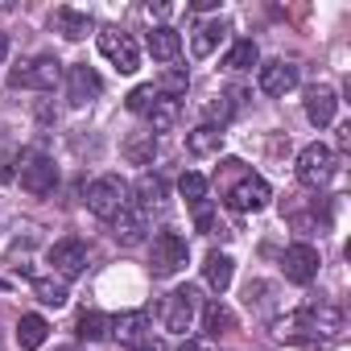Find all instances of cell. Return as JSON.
<instances>
[{"mask_svg":"<svg viewBox=\"0 0 351 351\" xmlns=\"http://www.w3.org/2000/svg\"><path fill=\"white\" fill-rule=\"evenodd\" d=\"M153 153H157V136L153 132H132L124 141V157L132 165H153Z\"/></svg>","mask_w":351,"mask_h":351,"instance_id":"cell-28","label":"cell"},{"mask_svg":"<svg viewBox=\"0 0 351 351\" xmlns=\"http://www.w3.org/2000/svg\"><path fill=\"white\" fill-rule=\"evenodd\" d=\"M128 351H169V347H165L161 339H153V335H149V339H141V343H136V347H128Z\"/></svg>","mask_w":351,"mask_h":351,"instance_id":"cell-34","label":"cell"},{"mask_svg":"<svg viewBox=\"0 0 351 351\" xmlns=\"http://www.w3.org/2000/svg\"><path fill=\"white\" fill-rule=\"evenodd\" d=\"M178 191H182V199L195 207V203H203V199H207V178H203V173H182Z\"/></svg>","mask_w":351,"mask_h":351,"instance_id":"cell-31","label":"cell"},{"mask_svg":"<svg viewBox=\"0 0 351 351\" xmlns=\"http://www.w3.org/2000/svg\"><path fill=\"white\" fill-rule=\"evenodd\" d=\"M298 182L302 186H310V191H322L330 178H335V149L330 145H322V141H314V145H306L302 153H298Z\"/></svg>","mask_w":351,"mask_h":351,"instance_id":"cell-7","label":"cell"},{"mask_svg":"<svg viewBox=\"0 0 351 351\" xmlns=\"http://www.w3.org/2000/svg\"><path fill=\"white\" fill-rule=\"evenodd\" d=\"M54 351H79V347H54Z\"/></svg>","mask_w":351,"mask_h":351,"instance_id":"cell-37","label":"cell"},{"mask_svg":"<svg viewBox=\"0 0 351 351\" xmlns=\"http://www.w3.org/2000/svg\"><path fill=\"white\" fill-rule=\"evenodd\" d=\"M50 25H54V34H62L66 42H83L91 29H95V21H91V13L87 9H71V5H62V9H54V17H50Z\"/></svg>","mask_w":351,"mask_h":351,"instance_id":"cell-14","label":"cell"},{"mask_svg":"<svg viewBox=\"0 0 351 351\" xmlns=\"http://www.w3.org/2000/svg\"><path fill=\"white\" fill-rule=\"evenodd\" d=\"M58 79H62V62L50 58V54L21 58V62L9 71V87H25V91H54Z\"/></svg>","mask_w":351,"mask_h":351,"instance_id":"cell-3","label":"cell"},{"mask_svg":"<svg viewBox=\"0 0 351 351\" xmlns=\"http://www.w3.org/2000/svg\"><path fill=\"white\" fill-rule=\"evenodd\" d=\"M58 186V165L46 157V153H34L21 161V191L29 195H50Z\"/></svg>","mask_w":351,"mask_h":351,"instance_id":"cell-10","label":"cell"},{"mask_svg":"<svg viewBox=\"0 0 351 351\" xmlns=\"http://www.w3.org/2000/svg\"><path fill=\"white\" fill-rule=\"evenodd\" d=\"M153 99H157V87H153V83H145V87H132V91H128V112L145 116V112L153 108Z\"/></svg>","mask_w":351,"mask_h":351,"instance_id":"cell-32","label":"cell"},{"mask_svg":"<svg viewBox=\"0 0 351 351\" xmlns=\"http://www.w3.org/2000/svg\"><path fill=\"white\" fill-rule=\"evenodd\" d=\"M34 293H38V302H42V306H54V310L71 302L66 281H58V277H34Z\"/></svg>","mask_w":351,"mask_h":351,"instance_id":"cell-29","label":"cell"},{"mask_svg":"<svg viewBox=\"0 0 351 351\" xmlns=\"http://www.w3.org/2000/svg\"><path fill=\"white\" fill-rule=\"evenodd\" d=\"M75 335L87 339V343H99V339H112V318L99 314V310H83L79 322H75Z\"/></svg>","mask_w":351,"mask_h":351,"instance_id":"cell-27","label":"cell"},{"mask_svg":"<svg viewBox=\"0 0 351 351\" xmlns=\"http://www.w3.org/2000/svg\"><path fill=\"white\" fill-rule=\"evenodd\" d=\"M223 34H228V21H223V17H215V21H203V25L191 34V54H195V58H207V54H215V46L223 42Z\"/></svg>","mask_w":351,"mask_h":351,"instance_id":"cell-21","label":"cell"},{"mask_svg":"<svg viewBox=\"0 0 351 351\" xmlns=\"http://www.w3.org/2000/svg\"><path fill=\"white\" fill-rule=\"evenodd\" d=\"M99 54H104L120 75H136V71H141V50H136L132 34H128V29H120V25L99 29Z\"/></svg>","mask_w":351,"mask_h":351,"instance_id":"cell-8","label":"cell"},{"mask_svg":"<svg viewBox=\"0 0 351 351\" xmlns=\"http://www.w3.org/2000/svg\"><path fill=\"white\" fill-rule=\"evenodd\" d=\"M335 112H339V99H335V91L330 87H310L306 91V116H310V124L314 128H326L330 120H335Z\"/></svg>","mask_w":351,"mask_h":351,"instance_id":"cell-17","label":"cell"},{"mask_svg":"<svg viewBox=\"0 0 351 351\" xmlns=\"http://www.w3.org/2000/svg\"><path fill=\"white\" fill-rule=\"evenodd\" d=\"M99 91H104V79L87 62H75L66 71V99H71V108H87L91 99H99Z\"/></svg>","mask_w":351,"mask_h":351,"instance_id":"cell-12","label":"cell"},{"mask_svg":"<svg viewBox=\"0 0 351 351\" xmlns=\"http://www.w3.org/2000/svg\"><path fill=\"white\" fill-rule=\"evenodd\" d=\"M153 87H157V95L182 99V95H186V87H191V75H186V71H178V66H169V71H165V75H161Z\"/></svg>","mask_w":351,"mask_h":351,"instance_id":"cell-30","label":"cell"},{"mask_svg":"<svg viewBox=\"0 0 351 351\" xmlns=\"http://www.w3.org/2000/svg\"><path fill=\"white\" fill-rule=\"evenodd\" d=\"M273 335L277 339H339L343 335V310L326 306V302L289 310L273 322Z\"/></svg>","mask_w":351,"mask_h":351,"instance_id":"cell-1","label":"cell"},{"mask_svg":"<svg viewBox=\"0 0 351 351\" xmlns=\"http://www.w3.org/2000/svg\"><path fill=\"white\" fill-rule=\"evenodd\" d=\"M252 66H261V50H256V42H252V38L232 42V50L223 54V71L244 75V71H252Z\"/></svg>","mask_w":351,"mask_h":351,"instance_id":"cell-22","label":"cell"},{"mask_svg":"<svg viewBox=\"0 0 351 351\" xmlns=\"http://www.w3.org/2000/svg\"><path fill=\"white\" fill-rule=\"evenodd\" d=\"M5 54H9V34H0V62H5Z\"/></svg>","mask_w":351,"mask_h":351,"instance_id":"cell-36","label":"cell"},{"mask_svg":"<svg viewBox=\"0 0 351 351\" xmlns=\"http://www.w3.org/2000/svg\"><path fill=\"white\" fill-rule=\"evenodd\" d=\"M145 46H149V54L157 62H173V58L182 54V38H178V29H173V25H153L149 38H145Z\"/></svg>","mask_w":351,"mask_h":351,"instance_id":"cell-18","label":"cell"},{"mask_svg":"<svg viewBox=\"0 0 351 351\" xmlns=\"http://www.w3.org/2000/svg\"><path fill=\"white\" fill-rule=\"evenodd\" d=\"M124 207H128V182L120 178V173H99L95 182H87V211L95 219L112 223Z\"/></svg>","mask_w":351,"mask_h":351,"instance_id":"cell-2","label":"cell"},{"mask_svg":"<svg viewBox=\"0 0 351 351\" xmlns=\"http://www.w3.org/2000/svg\"><path fill=\"white\" fill-rule=\"evenodd\" d=\"M195 228H199V232H207V236L215 232V211L207 207V199H203V203H195Z\"/></svg>","mask_w":351,"mask_h":351,"instance_id":"cell-33","label":"cell"},{"mask_svg":"<svg viewBox=\"0 0 351 351\" xmlns=\"http://www.w3.org/2000/svg\"><path fill=\"white\" fill-rule=\"evenodd\" d=\"M232 277H236V261H232L228 252H211V256L203 261V281H207L215 293H228Z\"/></svg>","mask_w":351,"mask_h":351,"instance_id":"cell-20","label":"cell"},{"mask_svg":"<svg viewBox=\"0 0 351 351\" xmlns=\"http://www.w3.org/2000/svg\"><path fill=\"white\" fill-rule=\"evenodd\" d=\"M112 339H120L124 347H136L141 339H149V314L145 310H124L112 318Z\"/></svg>","mask_w":351,"mask_h":351,"instance_id":"cell-16","label":"cell"},{"mask_svg":"<svg viewBox=\"0 0 351 351\" xmlns=\"http://www.w3.org/2000/svg\"><path fill=\"white\" fill-rule=\"evenodd\" d=\"M199 310H203L199 289H195V285H178L173 293H165V302H161V322H165V330H173V335H186V330H195Z\"/></svg>","mask_w":351,"mask_h":351,"instance_id":"cell-6","label":"cell"},{"mask_svg":"<svg viewBox=\"0 0 351 351\" xmlns=\"http://www.w3.org/2000/svg\"><path fill=\"white\" fill-rule=\"evenodd\" d=\"M298 79H302L298 62L273 58V62H265V66H261V91H265V95H289V91L298 87Z\"/></svg>","mask_w":351,"mask_h":351,"instance_id":"cell-13","label":"cell"},{"mask_svg":"<svg viewBox=\"0 0 351 351\" xmlns=\"http://www.w3.org/2000/svg\"><path fill=\"white\" fill-rule=\"evenodd\" d=\"M186 149H191L195 157H215V153L223 149V128H219V124H199V128L186 136Z\"/></svg>","mask_w":351,"mask_h":351,"instance_id":"cell-24","label":"cell"},{"mask_svg":"<svg viewBox=\"0 0 351 351\" xmlns=\"http://www.w3.org/2000/svg\"><path fill=\"white\" fill-rule=\"evenodd\" d=\"M145 232H149V215H145L141 207H132V203L112 219V236H116L120 244H141Z\"/></svg>","mask_w":351,"mask_h":351,"instance_id":"cell-15","label":"cell"},{"mask_svg":"<svg viewBox=\"0 0 351 351\" xmlns=\"http://www.w3.org/2000/svg\"><path fill=\"white\" fill-rule=\"evenodd\" d=\"M128 195H136V199H128V203H132V207H141V211L149 215V211H157V207L165 203V182L157 178V173H141L136 186H132Z\"/></svg>","mask_w":351,"mask_h":351,"instance_id":"cell-19","label":"cell"},{"mask_svg":"<svg viewBox=\"0 0 351 351\" xmlns=\"http://www.w3.org/2000/svg\"><path fill=\"white\" fill-rule=\"evenodd\" d=\"M13 178V165H9V157H0V182H9Z\"/></svg>","mask_w":351,"mask_h":351,"instance_id":"cell-35","label":"cell"},{"mask_svg":"<svg viewBox=\"0 0 351 351\" xmlns=\"http://www.w3.org/2000/svg\"><path fill=\"white\" fill-rule=\"evenodd\" d=\"M186 261H191V244H186V236L169 232V228L153 236V252H149V269H153V277H173V273H182Z\"/></svg>","mask_w":351,"mask_h":351,"instance_id":"cell-5","label":"cell"},{"mask_svg":"<svg viewBox=\"0 0 351 351\" xmlns=\"http://www.w3.org/2000/svg\"><path fill=\"white\" fill-rule=\"evenodd\" d=\"M199 318H203V335H211V339H219V335H232V330H236V314H232L223 302L203 306V310H199Z\"/></svg>","mask_w":351,"mask_h":351,"instance_id":"cell-25","label":"cell"},{"mask_svg":"<svg viewBox=\"0 0 351 351\" xmlns=\"http://www.w3.org/2000/svg\"><path fill=\"white\" fill-rule=\"evenodd\" d=\"M318 248L314 244H289L285 248V256H281V269H285V277L293 281V285H310L314 277H318Z\"/></svg>","mask_w":351,"mask_h":351,"instance_id":"cell-11","label":"cell"},{"mask_svg":"<svg viewBox=\"0 0 351 351\" xmlns=\"http://www.w3.org/2000/svg\"><path fill=\"white\" fill-rule=\"evenodd\" d=\"M269 199H273L269 182L261 178V173H248V169H240V178H236L232 186H223V203H228L236 215L265 211V207H269Z\"/></svg>","mask_w":351,"mask_h":351,"instance_id":"cell-4","label":"cell"},{"mask_svg":"<svg viewBox=\"0 0 351 351\" xmlns=\"http://www.w3.org/2000/svg\"><path fill=\"white\" fill-rule=\"evenodd\" d=\"M50 269H54V277L58 281H75V277H83V269H87V244L83 240H58L54 248H50Z\"/></svg>","mask_w":351,"mask_h":351,"instance_id":"cell-9","label":"cell"},{"mask_svg":"<svg viewBox=\"0 0 351 351\" xmlns=\"http://www.w3.org/2000/svg\"><path fill=\"white\" fill-rule=\"evenodd\" d=\"M149 116V132L157 136V132H165V128H173V124H178V116H182V99H169V95H157L153 99V108L145 112Z\"/></svg>","mask_w":351,"mask_h":351,"instance_id":"cell-23","label":"cell"},{"mask_svg":"<svg viewBox=\"0 0 351 351\" xmlns=\"http://www.w3.org/2000/svg\"><path fill=\"white\" fill-rule=\"evenodd\" d=\"M46 339H50V322H46L42 314H21V322H17V343H21V351H38Z\"/></svg>","mask_w":351,"mask_h":351,"instance_id":"cell-26","label":"cell"}]
</instances>
